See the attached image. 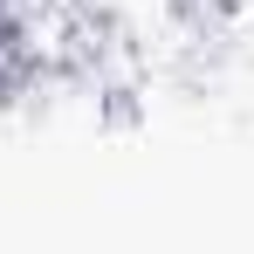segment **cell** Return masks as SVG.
Masks as SVG:
<instances>
[{
  "label": "cell",
  "instance_id": "cell-1",
  "mask_svg": "<svg viewBox=\"0 0 254 254\" xmlns=\"http://www.w3.org/2000/svg\"><path fill=\"white\" fill-rule=\"evenodd\" d=\"M21 69H28L21 14H14V0H0V96H7V89H21Z\"/></svg>",
  "mask_w": 254,
  "mask_h": 254
}]
</instances>
